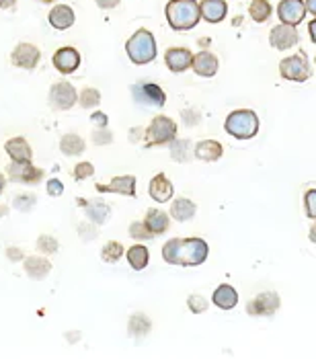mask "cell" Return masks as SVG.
<instances>
[{"mask_svg":"<svg viewBox=\"0 0 316 359\" xmlns=\"http://www.w3.org/2000/svg\"><path fill=\"white\" fill-rule=\"evenodd\" d=\"M207 243L203 238H171L163 247V259L177 267H198L207 259Z\"/></svg>","mask_w":316,"mask_h":359,"instance_id":"1","label":"cell"},{"mask_svg":"<svg viewBox=\"0 0 316 359\" xmlns=\"http://www.w3.org/2000/svg\"><path fill=\"white\" fill-rule=\"evenodd\" d=\"M165 15L172 31H189L200 23V4L198 0H169Z\"/></svg>","mask_w":316,"mask_h":359,"instance_id":"2","label":"cell"},{"mask_svg":"<svg viewBox=\"0 0 316 359\" xmlns=\"http://www.w3.org/2000/svg\"><path fill=\"white\" fill-rule=\"evenodd\" d=\"M125 52L128 57L136 64V66H144L150 64L156 57V39L152 35V31L148 29H138L125 43Z\"/></svg>","mask_w":316,"mask_h":359,"instance_id":"3","label":"cell"},{"mask_svg":"<svg viewBox=\"0 0 316 359\" xmlns=\"http://www.w3.org/2000/svg\"><path fill=\"white\" fill-rule=\"evenodd\" d=\"M224 130H226V134L236 140L255 138L259 132L257 113L251 109L232 111L224 121Z\"/></svg>","mask_w":316,"mask_h":359,"instance_id":"4","label":"cell"},{"mask_svg":"<svg viewBox=\"0 0 316 359\" xmlns=\"http://www.w3.org/2000/svg\"><path fill=\"white\" fill-rule=\"evenodd\" d=\"M172 140H177V123L167 115H156L148 128L144 130V144L146 148L152 146H167Z\"/></svg>","mask_w":316,"mask_h":359,"instance_id":"5","label":"cell"},{"mask_svg":"<svg viewBox=\"0 0 316 359\" xmlns=\"http://www.w3.org/2000/svg\"><path fill=\"white\" fill-rule=\"evenodd\" d=\"M280 74L291 81V83H306L312 74V68H310V62H308V55L304 52L294 55H287L280 62Z\"/></svg>","mask_w":316,"mask_h":359,"instance_id":"6","label":"cell"},{"mask_svg":"<svg viewBox=\"0 0 316 359\" xmlns=\"http://www.w3.org/2000/svg\"><path fill=\"white\" fill-rule=\"evenodd\" d=\"M132 95H134V101L138 105H144V107L160 109L167 103V93L154 83H140L132 86Z\"/></svg>","mask_w":316,"mask_h":359,"instance_id":"7","label":"cell"},{"mask_svg":"<svg viewBox=\"0 0 316 359\" xmlns=\"http://www.w3.org/2000/svg\"><path fill=\"white\" fill-rule=\"evenodd\" d=\"M48 103L50 107L56 111L72 109L78 103V93L70 83L62 81V83L52 84L50 95H48Z\"/></svg>","mask_w":316,"mask_h":359,"instance_id":"8","label":"cell"},{"mask_svg":"<svg viewBox=\"0 0 316 359\" xmlns=\"http://www.w3.org/2000/svg\"><path fill=\"white\" fill-rule=\"evenodd\" d=\"M280 304L282 300L275 292H261L247 304V312L251 316H273L280 310Z\"/></svg>","mask_w":316,"mask_h":359,"instance_id":"9","label":"cell"},{"mask_svg":"<svg viewBox=\"0 0 316 359\" xmlns=\"http://www.w3.org/2000/svg\"><path fill=\"white\" fill-rule=\"evenodd\" d=\"M298 41H300L298 29L291 27V25L280 23V25H275V27L271 29V33H269V43H271V48H275V50H280V52H286V50L296 48Z\"/></svg>","mask_w":316,"mask_h":359,"instance_id":"10","label":"cell"},{"mask_svg":"<svg viewBox=\"0 0 316 359\" xmlns=\"http://www.w3.org/2000/svg\"><path fill=\"white\" fill-rule=\"evenodd\" d=\"M8 179L23 185H37L43 179V170L33 163H13L8 166Z\"/></svg>","mask_w":316,"mask_h":359,"instance_id":"11","label":"cell"},{"mask_svg":"<svg viewBox=\"0 0 316 359\" xmlns=\"http://www.w3.org/2000/svg\"><path fill=\"white\" fill-rule=\"evenodd\" d=\"M39 60H41V52H39V48L33 46V43H19V46L13 50V54H11L13 66L23 68V70H33V68H37Z\"/></svg>","mask_w":316,"mask_h":359,"instance_id":"12","label":"cell"},{"mask_svg":"<svg viewBox=\"0 0 316 359\" xmlns=\"http://www.w3.org/2000/svg\"><path fill=\"white\" fill-rule=\"evenodd\" d=\"M277 17L284 25H300L306 17V8H304V0H282L277 6Z\"/></svg>","mask_w":316,"mask_h":359,"instance_id":"13","label":"cell"},{"mask_svg":"<svg viewBox=\"0 0 316 359\" xmlns=\"http://www.w3.org/2000/svg\"><path fill=\"white\" fill-rule=\"evenodd\" d=\"M52 62H54V68H56L60 74H72L81 66V54H78L76 48L66 46V48H60L57 50L54 57H52Z\"/></svg>","mask_w":316,"mask_h":359,"instance_id":"14","label":"cell"},{"mask_svg":"<svg viewBox=\"0 0 316 359\" xmlns=\"http://www.w3.org/2000/svg\"><path fill=\"white\" fill-rule=\"evenodd\" d=\"M99 194H119L125 197H134L136 195V177L132 175H121V177H114L111 183L107 185H97Z\"/></svg>","mask_w":316,"mask_h":359,"instance_id":"15","label":"cell"},{"mask_svg":"<svg viewBox=\"0 0 316 359\" xmlns=\"http://www.w3.org/2000/svg\"><path fill=\"white\" fill-rule=\"evenodd\" d=\"M191 60H193V54L191 50L187 48H169L167 54H165V62H167V68L179 74V72H185L191 68Z\"/></svg>","mask_w":316,"mask_h":359,"instance_id":"16","label":"cell"},{"mask_svg":"<svg viewBox=\"0 0 316 359\" xmlns=\"http://www.w3.org/2000/svg\"><path fill=\"white\" fill-rule=\"evenodd\" d=\"M198 4H200V19L207 21V23L224 21V17L228 13L226 0H201Z\"/></svg>","mask_w":316,"mask_h":359,"instance_id":"17","label":"cell"},{"mask_svg":"<svg viewBox=\"0 0 316 359\" xmlns=\"http://www.w3.org/2000/svg\"><path fill=\"white\" fill-rule=\"evenodd\" d=\"M191 68L195 70L198 76H203V79H212L218 74V68H220V62L218 57L212 54V52H200V54L193 55L191 60Z\"/></svg>","mask_w":316,"mask_h":359,"instance_id":"18","label":"cell"},{"mask_svg":"<svg viewBox=\"0 0 316 359\" xmlns=\"http://www.w3.org/2000/svg\"><path fill=\"white\" fill-rule=\"evenodd\" d=\"M148 194H150V197H152L154 201L167 203L169 199H172V194H174L171 179H169L165 172H158L156 177H152V181H150V185H148Z\"/></svg>","mask_w":316,"mask_h":359,"instance_id":"19","label":"cell"},{"mask_svg":"<svg viewBox=\"0 0 316 359\" xmlns=\"http://www.w3.org/2000/svg\"><path fill=\"white\" fill-rule=\"evenodd\" d=\"M4 150L8 154V158L13 163H31L33 161V150L29 146V142L21 136L17 138H11L4 144Z\"/></svg>","mask_w":316,"mask_h":359,"instance_id":"20","label":"cell"},{"mask_svg":"<svg viewBox=\"0 0 316 359\" xmlns=\"http://www.w3.org/2000/svg\"><path fill=\"white\" fill-rule=\"evenodd\" d=\"M48 21H50V25L54 29H57V31H66V29H70L74 25L76 15H74V11H72L68 4H56V6L50 11Z\"/></svg>","mask_w":316,"mask_h":359,"instance_id":"21","label":"cell"},{"mask_svg":"<svg viewBox=\"0 0 316 359\" xmlns=\"http://www.w3.org/2000/svg\"><path fill=\"white\" fill-rule=\"evenodd\" d=\"M144 226L148 228V232H150L152 236H160V234H165V232L169 230L171 218H169V214L163 212V210H148V212H146V218H144Z\"/></svg>","mask_w":316,"mask_h":359,"instance_id":"22","label":"cell"},{"mask_svg":"<svg viewBox=\"0 0 316 359\" xmlns=\"http://www.w3.org/2000/svg\"><path fill=\"white\" fill-rule=\"evenodd\" d=\"M222 154H224V148L216 140H201L193 150V156L203 161V163H216L222 158Z\"/></svg>","mask_w":316,"mask_h":359,"instance_id":"23","label":"cell"},{"mask_svg":"<svg viewBox=\"0 0 316 359\" xmlns=\"http://www.w3.org/2000/svg\"><path fill=\"white\" fill-rule=\"evenodd\" d=\"M23 269H25V273H27L31 279H43V277L50 276V271H52V263H50L46 257H37V255H33V257H27V259H25Z\"/></svg>","mask_w":316,"mask_h":359,"instance_id":"24","label":"cell"},{"mask_svg":"<svg viewBox=\"0 0 316 359\" xmlns=\"http://www.w3.org/2000/svg\"><path fill=\"white\" fill-rule=\"evenodd\" d=\"M212 300H214V304L218 306L220 310H232L234 306L238 304V292L232 285H228V283H222V285L216 287Z\"/></svg>","mask_w":316,"mask_h":359,"instance_id":"25","label":"cell"},{"mask_svg":"<svg viewBox=\"0 0 316 359\" xmlns=\"http://www.w3.org/2000/svg\"><path fill=\"white\" fill-rule=\"evenodd\" d=\"M198 214V205L187 199V197H179L174 199L171 205V216L177 222H189L193 220V216Z\"/></svg>","mask_w":316,"mask_h":359,"instance_id":"26","label":"cell"},{"mask_svg":"<svg viewBox=\"0 0 316 359\" xmlns=\"http://www.w3.org/2000/svg\"><path fill=\"white\" fill-rule=\"evenodd\" d=\"M81 205L85 208L86 218L90 222H95V224H105V222L109 220L111 210H109L107 203H103V201H95V203H88V201L85 203V201H81Z\"/></svg>","mask_w":316,"mask_h":359,"instance_id":"27","label":"cell"},{"mask_svg":"<svg viewBox=\"0 0 316 359\" xmlns=\"http://www.w3.org/2000/svg\"><path fill=\"white\" fill-rule=\"evenodd\" d=\"M152 329V320L142 314V312H138V314H132L130 316V323H128V332H130V337H134V339H142L146 337L148 332Z\"/></svg>","mask_w":316,"mask_h":359,"instance_id":"28","label":"cell"},{"mask_svg":"<svg viewBox=\"0 0 316 359\" xmlns=\"http://www.w3.org/2000/svg\"><path fill=\"white\" fill-rule=\"evenodd\" d=\"M60 150L64 156H81L85 152V140L78 134H66L60 140Z\"/></svg>","mask_w":316,"mask_h":359,"instance_id":"29","label":"cell"},{"mask_svg":"<svg viewBox=\"0 0 316 359\" xmlns=\"http://www.w3.org/2000/svg\"><path fill=\"white\" fill-rule=\"evenodd\" d=\"M125 257H128V263L132 265V269H136V271L146 269V265L150 261V252L144 245H134L132 249H128Z\"/></svg>","mask_w":316,"mask_h":359,"instance_id":"30","label":"cell"},{"mask_svg":"<svg viewBox=\"0 0 316 359\" xmlns=\"http://www.w3.org/2000/svg\"><path fill=\"white\" fill-rule=\"evenodd\" d=\"M249 15H251V19L255 23H265L271 17V4H269V0H251Z\"/></svg>","mask_w":316,"mask_h":359,"instance_id":"31","label":"cell"},{"mask_svg":"<svg viewBox=\"0 0 316 359\" xmlns=\"http://www.w3.org/2000/svg\"><path fill=\"white\" fill-rule=\"evenodd\" d=\"M171 156L177 163H187L191 161V142L189 140H172L171 142Z\"/></svg>","mask_w":316,"mask_h":359,"instance_id":"32","label":"cell"},{"mask_svg":"<svg viewBox=\"0 0 316 359\" xmlns=\"http://www.w3.org/2000/svg\"><path fill=\"white\" fill-rule=\"evenodd\" d=\"M78 103H81L83 109H95L101 103V93L97 88H92V86L83 88L81 95H78Z\"/></svg>","mask_w":316,"mask_h":359,"instance_id":"33","label":"cell"},{"mask_svg":"<svg viewBox=\"0 0 316 359\" xmlns=\"http://www.w3.org/2000/svg\"><path fill=\"white\" fill-rule=\"evenodd\" d=\"M121 257H123V247H121V243H117V241L105 243V247L101 250V259H103L105 263H117Z\"/></svg>","mask_w":316,"mask_h":359,"instance_id":"34","label":"cell"},{"mask_svg":"<svg viewBox=\"0 0 316 359\" xmlns=\"http://www.w3.org/2000/svg\"><path fill=\"white\" fill-rule=\"evenodd\" d=\"M57 247H60L57 241L54 236H50V234H43V236L37 238V250L43 252V255H56Z\"/></svg>","mask_w":316,"mask_h":359,"instance_id":"35","label":"cell"},{"mask_svg":"<svg viewBox=\"0 0 316 359\" xmlns=\"http://www.w3.org/2000/svg\"><path fill=\"white\" fill-rule=\"evenodd\" d=\"M35 201H37V197L31 194H23V195H17L15 199H13V208L15 210H19V212H31V208L35 205Z\"/></svg>","mask_w":316,"mask_h":359,"instance_id":"36","label":"cell"},{"mask_svg":"<svg viewBox=\"0 0 316 359\" xmlns=\"http://www.w3.org/2000/svg\"><path fill=\"white\" fill-rule=\"evenodd\" d=\"M128 234H130L134 241H150V238H152V234L148 232V228L144 226V222H132Z\"/></svg>","mask_w":316,"mask_h":359,"instance_id":"37","label":"cell"},{"mask_svg":"<svg viewBox=\"0 0 316 359\" xmlns=\"http://www.w3.org/2000/svg\"><path fill=\"white\" fill-rule=\"evenodd\" d=\"M187 306H189V310H191L193 314H201V312H205V310H207L209 302H207L203 296H200V294H193V296H189Z\"/></svg>","mask_w":316,"mask_h":359,"instance_id":"38","label":"cell"},{"mask_svg":"<svg viewBox=\"0 0 316 359\" xmlns=\"http://www.w3.org/2000/svg\"><path fill=\"white\" fill-rule=\"evenodd\" d=\"M95 175V166L92 163H78V165L74 166V172H72V177L76 179V181H85L88 177H92Z\"/></svg>","mask_w":316,"mask_h":359,"instance_id":"39","label":"cell"},{"mask_svg":"<svg viewBox=\"0 0 316 359\" xmlns=\"http://www.w3.org/2000/svg\"><path fill=\"white\" fill-rule=\"evenodd\" d=\"M92 142H95L97 146H107V144L114 142V136H111V132H109L107 128H95V132H92Z\"/></svg>","mask_w":316,"mask_h":359,"instance_id":"40","label":"cell"},{"mask_svg":"<svg viewBox=\"0 0 316 359\" xmlns=\"http://www.w3.org/2000/svg\"><path fill=\"white\" fill-rule=\"evenodd\" d=\"M315 201H316V191H315V189H310V191L306 194V197H304V205H306V216H308L310 220H315V218H316Z\"/></svg>","mask_w":316,"mask_h":359,"instance_id":"41","label":"cell"},{"mask_svg":"<svg viewBox=\"0 0 316 359\" xmlns=\"http://www.w3.org/2000/svg\"><path fill=\"white\" fill-rule=\"evenodd\" d=\"M46 191H48L50 197H60V195L64 194V183L60 179H50L48 185H46Z\"/></svg>","mask_w":316,"mask_h":359,"instance_id":"42","label":"cell"},{"mask_svg":"<svg viewBox=\"0 0 316 359\" xmlns=\"http://www.w3.org/2000/svg\"><path fill=\"white\" fill-rule=\"evenodd\" d=\"M90 121L95 123V128H107V115L105 113H101V111H97V113H92V117H90Z\"/></svg>","mask_w":316,"mask_h":359,"instance_id":"43","label":"cell"},{"mask_svg":"<svg viewBox=\"0 0 316 359\" xmlns=\"http://www.w3.org/2000/svg\"><path fill=\"white\" fill-rule=\"evenodd\" d=\"M200 113L198 111H183V121L187 123V126H195L198 121H200Z\"/></svg>","mask_w":316,"mask_h":359,"instance_id":"44","label":"cell"},{"mask_svg":"<svg viewBox=\"0 0 316 359\" xmlns=\"http://www.w3.org/2000/svg\"><path fill=\"white\" fill-rule=\"evenodd\" d=\"M97 2V6L99 8H103V11H111V8H115L121 0H95Z\"/></svg>","mask_w":316,"mask_h":359,"instance_id":"45","label":"cell"},{"mask_svg":"<svg viewBox=\"0 0 316 359\" xmlns=\"http://www.w3.org/2000/svg\"><path fill=\"white\" fill-rule=\"evenodd\" d=\"M6 255H8V259L11 261H21L25 255H23V250L17 249V247H11V249H6Z\"/></svg>","mask_w":316,"mask_h":359,"instance_id":"46","label":"cell"},{"mask_svg":"<svg viewBox=\"0 0 316 359\" xmlns=\"http://www.w3.org/2000/svg\"><path fill=\"white\" fill-rule=\"evenodd\" d=\"M304 8H306V13L316 15V0H306V2H304Z\"/></svg>","mask_w":316,"mask_h":359,"instance_id":"47","label":"cell"},{"mask_svg":"<svg viewBox=\"0 0 316 359\" xmlns=\"http://www.w3.org/2000/svg\"><path fill=\"white\" fill-rule=\"evenodd\" d=\"M130 134H132V136H130V140H132V142H138V140L144 136V130H140V128H138V130H132Z\"/></svg>","mask_w":316,"mask_h":359,"instance_id":"48","label":"cell"},{"mask_svg":"<svg viewBox=\"0 0 316 359\" xmlns=\"http://www.w3.org/2000/svg\"><path fill=\"white\" fill-rule=\"evenodd\" d=\"M15 2H17V0H0V8H2V11H8V8L15 6Z\"/></svg>","mask_w":316,"mask_h":359,"instance_id":"49","label":"cell"},{"mask_svg":"<svg viewBox=\"0 0 316 359\" xmlns=\"http://www.w3.org/2000/svg\"><path fill=\"white\" fill-rule=\"evenodd\" d=\"M308 31H310V39H312V41H316V21H310Z\"/></svg>","mask_w":316,"mask_h":359,"instance_id":"50","label":"cell"},{"mask_svg":"<svg viewBox=\"0 0 316 359\" xmlns=\"http://www.w3.org/2000/svg\"><path fill=\"white\" fill-rule=\"evenodd\" d=\"M4 187H6V181H4V175L0 172V195L4 191Z\"/></svg>","mask_w":316,"mask_h":359,"instance_id":"51","label":"cell"},{"mask_svg":"<svg viewBox=\"0 0 316 359\" xmlns=\"http://www.w3.org/2000/svg\"><path fill=\"white\" fill-rule=\"evenodd\" d=\"M0 214H4V216H6V208H0Z\"/></svg>","mask_w":316,"mask_h":359,"instance_id":"52","label":"cell"},{"mask_svg":"<svg viewBox=\"0 0 316 359\" xmlns=\"http://www.w3.org/2000/svg\"><path fill=\"white\" fill-rule=\"evenodd\" d=\"M41 2H46V4H50V2H56V0H41Z\"/></svg>","mask_w":316,"mask_h":359,"instance_id":"53","label":"cell"}]
</instances>
